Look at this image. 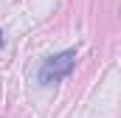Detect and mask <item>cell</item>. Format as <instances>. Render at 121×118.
Instances as JSON below:
<instances>
[{"label": "cell", "mask_w": 121, "mask_h": 118, "mask_svg": "<svg viewBox=\"0 0 121 118\" xmlns=\"http://www.w3.org/2000/svg\"><path fill=\"white\" fill-rule=\"evenodd\" d=\"M76 65V51H62L56 56L45 59L42 67H39V82L42 84H54V82H62Z\"/></svg>", "instance_id": "cell-1"}, {"label": "cell", "mask_w": 121, "mask_h": 118, "mask_svg": "<svg viewBox=\"0 0 121 118\" xmlns=\"http://www.w3.org/2000/svg\"><path fill=\"white\" fill-rule=\"evenodd\" d=\"M0 45H3V31H0Z\"/></svg>", "instance_id": "cell-2"}]
</instances>
